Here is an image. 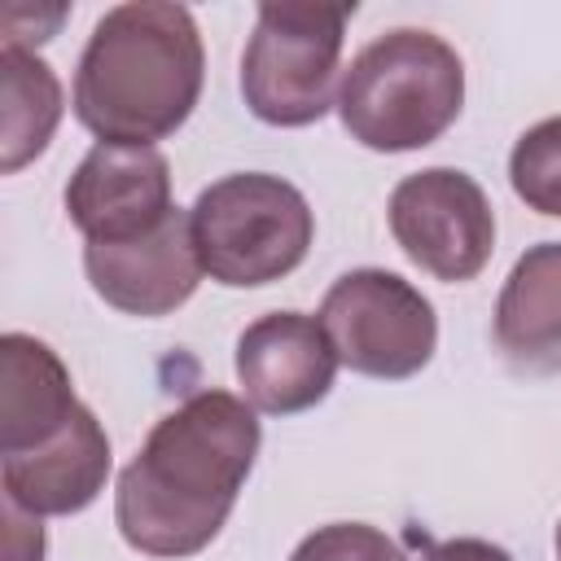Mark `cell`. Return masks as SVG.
<instances>
[{"label": "cell", "instance_id": "obj_12", "mask_svg": "<svg viewBox=\"0 0 561 561\" xmlns=\"http://www.w3.org/2000/svg\"><path fill=\"white\" fill-rule=\"evenodd\" d=\"M79 408L70 373L48 342L31 333L0 337V456L57 438Z\"/></svg>", "mask_w": 561, "mask_h": 561}, {"label": "cell", "instance_id": "obj_10", "mask_svg": "<svg viewBox=\"0 0 561 561\" xmlns=\"http://www.w3.org/2000/svg\"><path fill=\"white\" fill-rule=\"evenodd\" d=\"M83 272L96 298L123 316L158 320L184 307L202 285V259L193 245L188 210H175L162 228L118 245H83Z\"/></svg>", "mask_w": 561, "mask_h": 561}, {"label": "cell", "instance_id": "obj_18", "mask_svg": "<svg viewBox=\"0 0 561 561\" xmlns=\"http://www.w3.org/2000/svg\"><path fill=\"white\" fill-rule=\"evenodd\" d=\"M421 561H513V557H508L500 543H491V539H473V535H465V539L430 543Z\"/></svg>", "mask_w": 561, "mask_h": 561}, {"label": "cell", "instance_id": "obj_17", "mask_svg": "<svg viewBox=\"0 0 561 561\" xmlns=\"http://www.w3.org/2000/svg\"><path fill=\"white\" fill-rule=\"evenodd\" d=\"M4 561H44V526L35 513L4 500Z\"/></svg>", "mask_w": 561, "mask_h": 561}, {"label": "cell", "instance_id": "obj_15", "mask_svg": "<svg viewBox=\"0 0 561 561\" xmlns=\"http://www.w3.org/2000/svg\"><path fill=\"white\" fill-rule=\"evenodd\" d=\"M508 180L530 210L561 219V118H543L517 136L508 153Z\"/></svg>", "mask_w": 561, "mask_h": 561}, {"label": "cell", "instance_id": "obj_4", "mask_svg": "<svg viewBox=\"0 0 561 561\" xmlns=\"http://www.w3.org/2000/svg\"><path fill=\"white\" fill-rule=\"evenodd\" d=\"M188 224L202 272L228 289H259L289 276L316 241L307 197L267 171L215 180L197 193Z\"/></svg>", "mask_w": 561, "mask_h": 561}, {"label": "cell", "instance_id": "obj_13", "mask_svg": "<svg viewBox=\"0 0 561 561\" xmlns=\"http://www.w3.org/2000/svg\"><path fill=\"white\" fill-rule=\"evenodd\" d=\"M495 346L517 368L561 359V241H539L513 263L495 298Z\"/></svg>", "mask_w": 561, "mask_h": 561}, {"label": "cell", "instance_id": "obj_1", "mask_svg": "<svg viewBox=\"0 0 561 561\" xmlns=\"http://www.w3.org/2000/svg\"><path fill=\"white\" fill-rule=\"evenodd\" d=\"M263 430L259 412L232 390H197L167 412L114 486V522L127 548L184 561L224 530Z\"/></svg>", "mask_w": 561, "mask_h": 561}, {"label": "cell", "instance_id": "obj_8", "mask_svg": "<svg viewBox=\"0 0 561 561\" xmlns=\"http://www.w3.org/2000/svg\"><path fill=\"white\" fill-rule=\"evenodd\" d=\"M180 206L171 202V162L158 145H92L66 184V215L88 245L149 237Z\"/></svg>", "mask_w": 561, "mask_h": 561}, {"label": "cell", "instance_id": "obj_14", "mask_svg": "<svg viewBox=\"0 0 561 561\" xmlns=\"http://www.w3.org/2000/svg\"><path fill=\"white\" fill-rule=\"evenodd\" d=\"M61 79L31 48L0 44V171L35 162L61 123Z\"/></svg>", "mask_w": 561, "mask_h": 561}, {"label": "cell", "instance_id": "obj_16", "mask_svg": "<svg viewBox=\"0 0 561 561\" xmlns=\"http://www.w3.org/2000/svg\"><path fill=\"white\" fill-rule=\"evenodd\" d=\"M289 561H412V557L368 522H329L316 526L289 552Z\"/></svg>", "mask_w": 561, "mask_h": 561}, {"label": "cell", "instance_id": "obj_6", "mask_svg": "<svg viewBox=\"0 0 561 561\" xmlns=\"http://www.w3.org/2000/svg\"><path fill=\"white\" fill-rule=\"evenodd\" d=\"M316 320L324 324L337 359L359 377L408 381L438 351L434 302L386 267L342 272L329 285Z\"/></svg>", "mask_w": 561, "mask_h": 561}, {"label": "cell", "instance_id": "obj_11", "mask_svg": "<svg viewBox=\"0 0 561 561\" xmlns=\"http://www.w3.org/2000/svg\"><path fill=\"white\" fill-rule=\"evenodd\" d=\"M110 478V438L92 408H79L70 425L18 456H0L4 500L35 517H70L83 513Z\"/></svg>", "mask_w": 561, "mask_h": 561}, {"label": "cell", "instance_id": "obj_19", "mask_svg": "<svg viewBox=\"0 0 561 561\" xmlns=\"http://www.w3.org/2000/svg\"><path fill=\"white\" fill-rule=\"evenodd\" d=\"M552 548H557V561H561V526H557V535H552Z\"/></svg>", "mask_w": 561, "mask_h": 561}, {"label": "cell", "instance_id": "obj_3", "mask_svg": "<svg viewBox=\"0 0 561 561\" xmlns=\"http://www.w3.org/2000/svg\"><path fill=\"white\" fill-rule=\"evenodd\" d=\"M465 105L460 53L416 26L364 44L337 83V118L373 153H412L434 145Z\"/></svg>", "mask_w": 561, "mask_h": 561}, {"label": "cell", "instance_id": "obj_7", "mask_svg": "<svg viewBox=\"0 0 561 561\" xmlns=\"http://www.w3.org/2000/svg\"><path fill=\"white\" fill-rule=\"evenodd\" d=\"M399 250L434 280H473L495 250V210L482 184L460 167L403 175L386 206Z\"/></svg>", "mask_w": 561, "mask_h": 561}, {"label": "cell", "instance_id": "obj_2", "mask_svg": "<svg viewBox=\"0 0 561 561\" xmlns=\"http://www.w3.org/2000/svg\"><path fill=\"white\" fill-rule=\"evenodd\" d=\"M206 83L193 13L171 0L110 9L75 66V118L101 145H153L180 131Z\"/></svg>", "mask_w": 561, "mask_h": 561}, {"label": "cell", "instance_id": "obj_5", "mask_svg": "<svg viewBox=\"0 0 561 561\" xmlns=\"http://www.w3.org/2000/svg\"><path fill=\"white\" fill-rule=\"evenodd\" d=\"M355 4L267 0L241 53V96L267 127H307L329 114L342 61L346 18Z\"/></svg>", "mask_w": 561, "mask_h": 561}, {"label": "cell", "instance_id": "obj_9", "mask_svg": "<svg viewBox=\"0 0 561 561\" xmlns=\"http://www.w3.org/2000/svg\"><path fill=\"white\" fill-rule=\"evenodd\" d=\"M237 381L254 412L298 416L333 390L337 351L316 316L272 311L241 329L237 337Z\"/></svg>", "mask_w": 561, "mask_h": 561}]
</instances>
